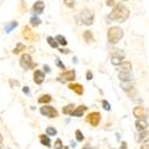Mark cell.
<instances>
[{"mask_svg":"<svg viewBox=\"0 0 149 149\" xmlns=\"http://www.w3.org/2000/svg\"><path fill=\"white\" fill-rule=\"evenodd\" d=\"M130 16V11L127 6H124L122 4H118L113 7V10L111 11V13L107 16L109 19L115 20L118 23H124Z\"/></svg>","mask_w":149,"mask_h":149,"instance_id":"1","label":"cell"},{"mask_svg":"<svg viewBox=\"0 0 149 149\" xmlns=\"http://www.w3.org/2000/svg\"><path fill=\"white\" fill-rule=\"evenodd\" d=\"M124 36V31L119 26H111L107 30V41L110 44L118 43Z\"/></svg>","mask_w":149,"mask_h":149,"instance_id":"2","label":"cell"},{"mask_svg":"<svg viewBox=\"0 0 149 149\" xmlns=\"http://www.w3.org/2000/svg\"><path fill=\"white\" fill-rule=\"evenodd\" d=\"M79 17H80L81 23L84 24V25H86V26H90V25H92V24H93V20H94V13H93L91 10H88V8H84V10H81Z\"/></svg>","mask_w":149,"mask_h":149,"instance_id":"3","label":"cell"},{"mask_svg":"<svg viewBox=\"0 0 149 149\" xmlns=\"http://www.w3.org/2000/svg\"><path fill=\"white\" fill-rule=\"evenodd\" d=\"M20 66L24 69H32L36 67V63L32 62V58L29 54H23L20 57Z\"/></svg>","mask_w":149,"mask_h":149,"instance_id":"4","label":"cell"},{"mask_svg":"<svg viewBox=\"0 0 149 149\" xmlns=\"http://www.w3.org/2000/svg\"><path fill=\"white\" fill-rule=\"evenodd\" d=\"M40 111H41V113L43 116H45L48 118H56V117H58V112L56 111V109L53 107V106H42L40 109Z\"/></svg>","mask_w":149,"mask_h":149,"instance_id":"5","label":"cell"},{"mask_svg":"<svg viewBox=\"0 0 149 149\" xmlns=\"http://www.w3.org/2000/svg\"><path fill=\"white\" fill-rule=\"evenodd\" d=\"M132 113L137 119H146L148 116V110L144 106H136L132 111Z\"/></svg>","mask_w":149,"mask_h":149,"instance_id":"6","label":"cell"},{"mask_svg":"<svg viewBox=\"0 0 149 149\" xmlns=\"http://www.w3.org/2000/svg\"><path fill=\"white\" fill-rule=\"evenodd\" d=\"M75 77H77V74H75V70H67V72H63V73H61V75L58 77V79L61 81H74L75 80Z\"/></svg>","mask_w":149,"mask_h":149,"instance_id":"7","label":"cell"},{"mask_svg":"<svg viewBox=\"0 0 149 149\" xmlns=\"http://www.w3.org/2000/svg\"><path fill=\"white\" fill-rule=\"evenodd\" d=\"M100 118L102 117H100V113L99 112H91L87 116V120L92 127H98V124L100 123Z\"/></svg>","mask_w":149,"mask_h":149,"instance_id":"8","label":"cell"},{"mask_svg":"<svg viewBox=\"0 0 149 149\" xmlns=\"http://www.w3.org/2000/svg\"><path fill=\"white\" fill-rule=\"evenodd\" d=\"M45 79V74L42 72V70H35L33 73V81L37 84V85H41Z\"/></svg>","mask_w":149,"mask_h":149,"instance_id":"9","label":"cell"},{"mask_svg":"<svg viewBox=\"0 0 149 149\" xmlns=\"http://www.w3.org/2000/svg\"><path fill=\"white\" fill-rule=\"evenodd\" d=\"M135 125H136V129H137L139 131H146L149 127V124L146 119H137L135 123Z\"/></svg>","mask_w":149,"mask_h":149,"instance_id":"10","label":"cell"},{"mask_svg":"<svg viewBox=\"0 0 149 149\" xmlns=\"http://www.w3.org/2000/svg\"><path fill=\"white\" fill-rule=\"evenodd\" d=\"M44 7H45L44 3H43V1H41V0H38V1H36V3L33 4L32 11L35 12V13H37V15H41L42 12L44 11Z\"/></svg>","mask_w":149,"mask_h":149,"instance_id":"11","label":"cell"},{"mask_svg":"<svg viewBox=\"0 0 149 149\" xmlns=\"http://www.w3.org/2000/svg\"><path fill=\"white\" fill-rule=\"evenodd\" d=\"M68 87H69L73 92H75L77 94H79V95L84 94V86L80 85V84H70Z\"/></svg>","mask_w":149,"mask_h":149,"instance_id":"12","label":"cell"},{"mask_svg":"<svg viewBox=\"0 0 149 149\" xmlns=\"http://www.w3.org/2000/svg\"><path fill=\"white\" fill-rule=\"evenodd\" d=\"M132 69V65L129 61H124L120 65V73H130Z\"/></svg>","mask_w":149,"mask_h":149,"instance_id":"13","label":"cell"},{"mask_svg":"<svg viewBox=\"0 0 149 149\" xmlns=\"http://www.w3.org/2000/svg\"><path fill=\"white\" fill-rule=\"evenodd\" d=\"M110 54H111V57H118V58H122V60H124V56H125L124 52L120 50V49H117V48L111 49Z\"/></svg>","mask_w":149,"mask_h":149,"instance_id":"14","label":"cell"},{"mask_svg":"<svg viewBox=\"0 0 149 149\" xmlns=\"http://www.w3.org/2000/svg\"><path fill=\"white\" fill-rule=\"evenodd\" d=\"M136 141L137 142H148L149 141V131L146 130V131H140L139 134V137L136 139Z\"/></svg>","mask_w":149,"mask_h":149,"instance_id":"15","label":"cell"},{"mask_svg":"<svg viewBox=\"0 0 149 149\" xmlns=\"http://www.w3.org/2000/svg\"><path fill=\"white\" fill-rule=\"evenodd\" d=\"M23 36H24V38L25 40H29V41H32L33 40V32L30 30V28L29 26H25L23 29Z\"/></svg>","mask_w":149,"mask_h":149,"instance_id":"16","label":"cell"},{"mask_svg":"<svg viewBox=\"0 0 149 149\" xmlns=\"http://www.w3.org/2000/svg\"><path fill=\"white\" fill-rule=\"evenodd\" d=\"M86 110H87V107H86L85 105H80V106H78L75 110H74V112H73L72 116H74V117H82V115H84V112Z\"/></svg>","mask_w":149,"mask_h":149,"instance_id":"17","label":"cell"},{"mask_svg":"<svg viewBox=\"0 0 149 149\" xmlns=\"http://www.w3.org/2000/svg\"><path fill=\"white\" fill-rule=\"evenodd\" d=\"M118 78L123 81V82H130L132 80V75L130 73H119L118 74Z\"/></svg>","mask_w":149,"mask_h":149,"instance_id":"18","label":"cell"},{"mask_svg":"<svg viewBox=\"0 0 149 149\" xmlns=\"http://www.w3.org/2000/svg\"><path fill=\"white\" fill-rule=\"evenodd\" d=\"M40 141L42 144H44L45 147H52V142H50V139H49L48 135H41L40 136Z\"/></svg>","mask_w":149,"mask_h":149,"instance_id":"19","label":"cell"},{"mask_svg":"<svg viewBox=\"0 0 149 149\" xmlns=\"http://www.w3.org/2000/svg\"><path fill=\"white\" fill-rule=\"evenodd\" d=\"M75 106H74L73 104H69V105H67V106H65V107H62V112H63V115H73V112H74V109Z\"/></svg>","mask_w":149,"mask_h":149,"instance_id":"20","label":"cell"},{"mask_svg":"<svg viewBox=\"0 0 149 149\" xmlns=\"http://www.w3.org/2000/svg\"><path fill=\"white\" fill-rule=\"evenodd\" d=\"M84 40L86 41V42H93V40H94V37H93V33L90 31V30H86L85 32H84Z\"/></svg>","mask_w":149,"mask_h":149,"instance_id":"21","label":"cell"},{"mask_svg":"<svg viewBox=\"0 0 149 149\" xmlns=\"http://www.w3.org/2000/svg\"><path fill=\"white\" fill-rule=\"evenodd\" d=\"M50 102H52V97L49 94H44V95L40 97V99H38L40 104H45V103H50Z\"/></svg>","mask_w":149,"mask_h":149,"instance_id":"22","label":"cell"},{"mask_svg":"<svg viewBox=\"0 0 149 149\" xmlns=\"http://www.w3.org/2000/svg\"><path fill=\"white\" fill-rule=\"evenodd\" d=\"M55 40L57 41V43L58 44H61V45H67V40L65 38V37L63 36H62V35H57L56 37H55Z\"/></svg>","mask_w":149,"mask_h":149,"instance_id":"23","label":"cell"},{"mask_svg":"<svg viewBox=\"0 0 149 149\" xmlns=\"http://www.w3.org/2000/svg\"><path fill=\"white\" fill-rule=\"evenodd\" d=\"M47 41H48L49 45H50L52 48H57L58 47V43H57V41L54 38V37H48Z\"/></svg>","mask_w":149,"mask_h":149,"instance_id":"24","label":"cell"},{"mask_svg":"<svg viewBox=\"0 0 149 149\" xmlns=\"http://www.w3.org/2000/svg\"><path fill=\"white\" fill-rule=\"evenodd\" d=\"M22 50H25V45L22 44V43H18V45L13 49V54H19Z\"/></svg>","mask_w":149,"mask_h":149,"instance_id":"25","label":"cell"},{"mask_svg":"<svg viewBox=\"0 0 149 149\" xmlns=\"http://www.w3.org/2000/svg\"><path fill=\"white\" fill-rule=\"evenodd\" d=\"M45 132H47V135H48V136H55V135L57 134L56 129H55V128H53V127H48V128H47V130H45Z\"/></svg>","mask_w":149,"mask_h":149,"instance_id":"26","label":"cell"},{"mask_svg":"<svg viewBox=\"0 0 149 149\" xmlns=\"http://www.w3.org/2000/svg\"><path fill=\"white\" fill-rule=\"evenodd\" d=\"M30 22H31V25L32 26H38L40 24H41V19L40 18H37V17H32L31 19H30Z\"/></svg>","mask_w":149,"mask_h":149,"instance_id":"27","label":"cell"},{"mask_svg":"<svg viewBox=\"0 0 149 149\" xmlns=\"http://www.w3.org/2000/svg\"><path fill=\"white\" fill-rule=\"evenodd\" d=\"M75 136H77V141H79V142H82L84 139H85V136H84V134L81 132V130H77V131H75Z\"/></svg>","mask_w":149,"mask_h":149,"instance_id":"28","label":"cell"},{"mask_svg":"<svg viewBox=\"0 0 149 149\" xmlns=\"http://www.w3.org/2000/svg\"><path fill=\"white\" fill-rule=\"evenodd\" d=\"M17 25H18V23H17V22H11V23L8 24V25L6 26V29H5V30H6V32H10L12 29H15Z\"/></svg>","mask_w":149,"mask_h":149,"instance_id":"29","label":"cell"},{"mask_svg":"<svg viewBox=\"0 0 149 149\" xmlns=\"http://www.w3.org/2000/svg\"><path fill=\"white\" fill-rule=\"evenodd\" d=\"M65 5L69 8H73L75 6V0H65Z\"/></svg>","mask_w":149,"mask_h":149,"instance_id":"30","label":"cell"},{"mask_svg":"<svg viewBox=\"0 0 149 149\" xmlns=\"http://www.w3.org/2000/svg\"><path fill=\"white\" fill-rule=\"evenodd\" d=\"M54 149H63V146H62V141L60 139L56 140L55 144H54Z\"/></svg>","mask_w":149,"mask_h":149,"instance_id":"31","label":"cell"},{"mask_svg":"<svg viewBox=\"0 0 149 149\" xmlns=\"http://www.w3.org/2000/svg\"><path fill=\"white\" fill-rule=\"evenodd\" d=\"M102 104H103V107H104L106 111H110V110H111V106H110V104H109L106 100H103Z\"/></svg>","mask_w":149,"mask_h":149,"instance_id":"32","label":"cell"},{"mask_svg":"<svg viewBox=\"0 0 149 149\" xmlns=\"http://www.w3.org/2000/svg\"><path fill=\"white\" fill-rule=\"evenodd\" d=\"M56 65H57V66H58V67H60L61 69H66L65 65H63V63H62V62H61V61H60L58 58H56Z\"/></svg>","mask_w":149,"mask_h":149,"instance_id":"33","label":"cell"},{"mask_svg":"<svg viewBox=\"0 0 149 149\" xmlns=\"http://www.w3.org/2000/svg\"><path fill=\"white\" fill-rule=\"evenodd\" d=\"M92 78H93L92 72L91 70H87V73H86V79H87V80H92Z\"/></svg>","mask_w":149,"mask_h":149,"instance_id":"34","label":"cell"},{"mask_svg":"<svg viewBox=\"0 0 149 149\" xmlns=\"http://www.w3.org/2000/svg\"><path fill=\"white\" fill-rule=\"evenodd\" d=\"M106 5L107 6H116L115 0H106Z\"/></svg>","mask_w":149,"mask_h":149,"instance_id":"35","label":"cell"},{"mask_svg":"<svg viewBox=\"0 0 149 149\" xmlns=\"http://www.w3.org/2000/svg\"><path fill=\"white\" fill-rule=\"evenodd\" d=\"M140 149H149V143H148V142L143 143V144L141 146V148H140Z\"/></svg>","mask_w":149,"mask_h":149,"instance_id":"36","label":"cell"},{"mask_svg":"<svg viewBox=\"0 0 149 149\" xmlns=\"http://www.w3.org/2000/svg\"><path fill=\"white\" fill-rule=\"evenodd\" d=\"M120 149H127V142H122V144H120Z\"/></svg>","mask_w":149,"mask_h":149,"instance_id":"37","label":"cell"},{"mask_svg":"<svg viewBox=\"0 0 149 149\" xmlns=\"http://www.w3.org/2000/svg\"><path fill=\"white\" fill-rule=\"evenodd\" d=\"M23 92L25 93V94H29V93H30V91H29V87H24V88H23Z\"/></svg>","mask_w":149,"mask_h":149,"instance_id":"38","label":"cell"},{"mask_svg":"<svg viewBox=\"0 0 149 149\" xmlns=\"http://www.w3.org/2000/svg\"><path fill=\"white\" fill-rule=\"evenodd\" d=\"M43 69H44V70H45L47 73H49V72H50V67H49V66H47V65H45V66L43 67Z\"/></svg>","mask_w":149,"mask_h":149,"instance_id":"39","label":"cell"},{"mask_svg":"<svg viewBox=\"0 0 149 149\" xmlns=\"http://www.w3.org/2000/svg\"><path fill=\"white\" fill-rule=\"evenodd\" d=\"M82 149H92V148H91V146H88V144H87V146H85Z\"/></svg>","mask_w":149,"mask_h":149,"instance_id":"40","label":"cell"},{"mask_svg":"<svg viewBox=\"0 0 149 149\" xmlns=\"http://www.w3.org/2000/svg\"><path fill=\"white\" fill-rule=\"evenodd\" d=\"M70 146H72L73 148H75V146H77V144H75V142H72V143H70Z\"/></svg>","mask_w":149,"mask_h":149,"instance_id":"41","label":"cell"},{"mask_svg":"<svg viewBox=\"0 0 149 149\" xmlns=\"http://www.w3.org/2000/svg\"><path fill=\"white\" fill-rule=\"evenodd\" d=\"M3 142V136H1V134H0V143Z\"/></svg>","mask_w":149,"mask_h":149,"instance_id":"42","label":"cell"},{"mask_svg":"<svg viewBox=\"0 0 149 149\" xmlns=\"http://www.w3.org/2000/svg\"><path fill=\"white\" fill-rule=\"evenodd\" d=\"M0 148H1V146H0Z\"/></svg>","mask_w":149,"mask_h":149,"instance_id":"43","label":"cell"}]
</instances>
